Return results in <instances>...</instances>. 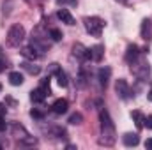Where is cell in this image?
<instances>
[{"label":"cell","instance_id":"5","mask_svg":"<svg viewBox=\"0 0 152 150\" xmlns=\"http://www.w3.org/2000/svg\"><path fill=\"white\" fill-rule=\"evenodd\" d=\"M115 92H117V95L120 97V99H129V95H131V90H129V85H127V81L126 79H117V83H115Z\"/></svg>","mask_w":152,"mask_h":150},{"label":"cell","instance_id":"20","mask_svg":"<svg viewBox=\"0 0 152 150\" xmlns=\"http://www.w3.org/2000/svg\"><path fill=\"white\" fill-rule=\"evenodd\" d=\"M81 122H83V115L81 113H73L69 117V124H73V125H80Z\"/></svg>","mask_w":152,"mask_h":150},{"label":"cell","instance_id":"21","mask_svg":"<svg viewBox=\"0 0 152 150\" xmlns=\"http://www.w3.org/2000/svg\"><path fill=\"white\" fill-rule=\"evenodd\" d=\"M41 88H42V90H44L48 95L51 94V88H50V76H48V78H44V79L41 81Z\"/></svg>","mask_w":152,"mask_h":150},{"label":"cell","instance_id":"22","mask_svg":"<svg viewBox=\"0 0 152 150\" xmlns=\"http://www.w3.org/2000/svg\"><path fill=\"white\" fill-rule=\"evenodd\" d=\"M50 37L53 39V41H60V39H62V32H60L58 28H51V30H50Z\"/></svg>","mask_w":152,"mask_h":150},{"label":"cell","instance_id":"28","mask_svg":"<svg viewBox=\"0 0 152 150\" xmlns=\"http://www.w3.org/2000/svg\"><path fill=\"white\" fill-rule=\"evenodd\" d=\"M147 97H149V101H152V88H151V92L147 94Z\"/></svg>","mask_w":152,"mask_h":150},{"label":"cell","instance_id":"13","mask_svg":"<svg viewBox=\"0 0 152 150\" xmlns=\"http://www.w3.org/2000/svg\"><path fill=\"white\" fill-rule=\"evenodd\" d=\"M46 97H48V94H46V92H44V90H42L41 87L30 92V99H32L34 103H42V101H44Z\"/></svg>","mask_w":152,"mask_h":150},{"label":"cell","instance_id":"26","mask_svg":"<svg viewBox=\"0 0 152 150\" xmlns=\"http://www.w3.org/2000/svg\"><path fill=\"white\" fill-rule=\"evenodd\" d=\"M145 149L152 150V138H149V140H147V141H145Z\"/></svg>","mask_w":152,"mask_h":150},{"label":"cell","instance_id":"12","mask_svg":"<svg viewBox=\"0 0 152 150\" xmlns=\"http://www.w3.org/2000/svg\"><path fill=\"white\" fill-rule=\"evenodd\" d=\"M97 74H99V83H101V87L106 88V85H108V81H110V76H112V69H110V67H101Z\"/></svg>","mask_w":152,"mask_h":150},{"label":"cell","instance_id":"18","mask_svg":"<svg viewBox=\"0 0 152 150\" xmlns=\"http://www.w3.org/2000/svg\"><path fill=\"white\" fill-rule=\"evenodd\" d=\"M9 83H11V85H14V87H20V85L23 83V74H21V73H18V71L9 73Z\"/></svg>","mask_w":152,"mask_h":150},{"label":"cell","instance_id":"17","mask_svg":"<svg viewBox=\"0 0 152 150\" xmlns=\"http://www.w3.org/2000/svg\"><path fill=\"white\" fill-rule=\"evenodd\" d=\"M20 66H21V69L27 71L28 74H39V73H41V67H39V66H34L32 62H21Z\"/></svg>","mask_w":152,"mask_h":150},{"label":"cell","instance_id":"3","mask_svg":"<svg viewBox=\"0 0 152 150\" xmlns=\"http://www.w3.org/2000/svg\"><path fill=\"white\" fill-rule=\"evenodd\" d=\"M83 23H85V28L90 36H96L99 37L103 34V28H104V21L97 16H90V18H83Z\"/></svg>","mask_w":152,"mask_h":150},{"label":"cell","instance_id":"11","mask_svg":"<svg viewBox=\"0 0 152 150\" xmlns=\"http://www.w3.org/2000/svg\"><path fill=\"white\" fill-rule=\"evenodd\" d=\"M103 53H104V46H103V44H96L94 48H90V58H92L94 62H101Z\"/></svg>","mask_w":152,"mask_h":150},{"label":"cell","instance_id":"6","mask_svg":"<svg viewBox=\"0 0 152 150\" xmlns=\"http://www.w3.org/2000/svg\"><path fill=\"white\" fill-rule=\"evenodd\" d=\"M73 53H75L76 58H78V60H81V62L90 60V50H88V48H85L81 42H76L75 46H73Z\"/></svg>","mask_w":152,"mask_h":150},{"label":"cell","instance_id":"10","mask_svg":"<svg viewBox=\"0 0 152 150\" xmlns=\"http://www.w3.org/2000/svg\"><path fill=\"white\" fill-rule=\"evenodd\" d=\"M67 108H69V103H67L66 99H57V101L53 103V106H51L53 113H57V115L66 113V111H67Z\"/></svg>","mask_w":152,"mask_h":150},{"label":"cell","instance_id":"25","mask_svg":"<svg viewBox=\"0 0 152 150\" xmlns=\"http://www.w3.org/2000/svg\"><path fill=\"white\" fill-rule=\"evenodd\" d=\"M30 115H32L34 118H42V113L37 111V110H32V111H30Z\"/></svg>","mask_w":152,"mask_h":150},{"label":"cell","instance_id":"27","mask_svg":"<svg viewBox=\"0 0 152 150\" xmlns=\"http://www.w3.org/2000/svg\"><path fill=\"white\" fill-rule=\"evenodd\" d=\"M4 115H5V106L0 104V118H4Z\"/></svg>","mask_w":152,"mask_h":150},{"label":"cell","instance_id":"7","mask_svg":"<svg viewBox=\"0 0 152 150\" xmlns=\"http://www.w3.org/2000/svg\"><path fill=\"white\" fill-rule=\"evenodd\" d=\"M140 53H142V51H140V48H138L136 44H129L127 50H126V62L131 64L133 60H136V58L140 57Z\"/></svg>","mask_w":152,"mask_h":150},{"label":"cell","instance_id":"15","mask_svg":"<svg viewBox=\"0 0 152 150\" xmlns=\"http://www.w3.org/2000/svg\"><path fill=\"white\" fill-rule=\"evenodd\" d=\"M37 50L34 48V46H25L23 50H21V55L25 57V58H28V60H36L39 58V53H36Z\"/></svg>","mask_w":152,"mask_h":150},{"label":"cell","instance_id":"16","mask_svg":"<svg viewBox=\"0 0 152 150\" xmlns=\"http://www.w3.org/2000/svg\"><path fill=\"white\" fill-rule=\"evenodd\" d=\"M131 118L134 120V124H136V127L138 129H143L145 127V117L142 115V111H131Z\"/></svg>","mask_w":152,"mask_h":150},{"label":"cell","instance_id":"30","mask_svg":"<svg viewBox=\"0 0 152 150\" xmlns=\"http://www.w3.org/2000/svg\"><path fill=\"white\" fill-rule=\"evenodd\" d=\"M120 2H126V0H120Z\"/></svg>","mask_w":152,"mask_h":150},{"label":"cell","instance_id":"29","mask_svg":"<svg viewBox=\"0 0 152 150\" xmlns=\"http://www.w3.org/2000/svg\"><path fill=\"white\" fill-rule=\"evenodd\" d=\"M0 90H2V85H0Z\"/></svg>","mask_w":152,"mask_h":150},{"label":"cell","instance_id":"24","mask_svg":"<svg viewBox=\"0 0 152 150\" xmlns=\"http://www.w3.org/2000/svg\"><path fill=\"white\" fill-rule=\"evenodd\" d=\"M145 127H147V129H152V115H149V117L145 118Z\"/></svg>","mask_w":152,"mask_h":150},{"label":"cell","instance_id":"23","mask_svg":"<svg viewBox=\"0 0 152 150\" xmlns=\"http://www.w3.org/2000/svg\"><path fill=\"white\" fill-rule=\"evenodd\" d=\"M5 67H7V62H5V57L2 55V50H0V73L5 71Z\"/></svg>","mask_w":152,"mask_h":150},{"label":"cell","instance_id":"2","mask_svg":"<svg viewBox=\"0 0 152 150\" xmlns=\"http://www.w3.org/2000/svg\"><path fill=\"white\" fill-rule=\"evenodd\" d=\"M131 71H133V74L136 76V78H140V79H143V78L149 76V73H151V66H149L147 58L142 57V53H140V57H138L136 60L131 62Z\"/></svg>","mask_w":152,"mask_h":150},{"label":"cell","instance_id":"8","mask_svg":"<svg viewBox=\"0 0 152 150\" xmlns=\"http://www.w3.org/2000/svg\"><path fill=\"white\" fill-rule=\"evenodd\" d=\"M57 16H58V20H60L62 23H66V25H69V27H73V25L76 23L75 18H73V14H71L67 9H58Z\"/></svg>","mask_w":152,"mask_h":150},{"label":"cell","instance_id":"14","mask_svg":"<svg viewBox=\"0 0 152 150\" xmlns=\"http://www.w3.org/2000/svg\"><path fill=\"white\" fill-rule=\"evenodd\" d=\"M151 36H152V21L151 20H143L142 21V37L145 39H151Z\"/></svg>","mask_w":152,"mask_h":150},{"label":"cell","instance_id":"1","mask_svg":"<svg viewBox=\"0 0 152 150\" xmlns=\"http://www.w3.org/2000/svg\"><path fill=\"white\" fill-rule=\"evenodd\" d=\"M99 120H101V138H99V143L104 145V147H112L115 143V140H117L113 120H112L110 113L106 110L99 111Z\"/></svg>","mask_w":152,"mask_h":150},{"label":"cell","instance_id":"4","mask_svg":"<svg viewBox=\"0 0 152 150\" xmlns=\"http://www.w3.org/2000/svg\"><path fill=\"white\" fill-rule=\"evenodd\" d=\"M25 39V28L21 25H12L7 32V44L9 46H20Z\"/></svg>","mask_w":152,"mask_h":150},{"label":"cell","instance_id":"9","mask_svg":"<svg viewBox=\"0 0 152 150\" xmlns=\"http://www.w3.org/2000/svg\"><path fill=\"white\" fill-rule=\"evenodd\" d=\"M122 141H124L126 147H136V145L140 143V136L134 134V133H126V134L122 136Z\"/></svg>","mask_w":152,"mask_h":150},{"label":"cell","instance_id":"19","mask_svg":"<svg viewBox=\"0 0 152 150\" xmlns=\"http://www.w3.org/2000/svg\"><path fill=\"white\" fill-rule=\"evenodd\" d=\"M55 76H57V81H58V85H60V87H67V83H69V81H67V74H66L60 67L57 69Z\"/></svg>","mask_w":152,"mask_h":150}]
</instances>
